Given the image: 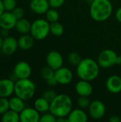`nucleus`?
I'll return each instance as SVG.
<instances>
[{
  "label": "nucleus",
  "mask_w": 121,
  "mask_h": 122,
  "mask_svg": "<svg viewBox=\"0 0 121 122\" xmlns=\"http://www.w3.org/2000/svg\"><path fill=\"white\" fill-rule=\"evenodd\" d=\"M100 66L91 58L83 59L76 66V74L79 79L88 81L95 80L99 75Z\"/></svg>",
  "instance_id": "f257e3e1"
},
{
  "label": "nucleus",
  "mask_w": 121,
  "mask_h": 122,
  "mask_svg": "<svg viewBox=\"0 0 121 122\" xmlns=\"http://www.w3.org/2000/svg\"><path fill=\"white\" fill-rule=\"evenodd\" d=\"M72 109L73 102L71 98L67 94H58L50 102L49 112L53 114L56 118L67 117Z\"/></svg>",
  "instance_id": "f03ea898"
},
{
  "label": "nucleus",
  "mask_w": 121,
  "mask_h": 122,
  "mask_svg": "<svg viewBox=\"0 0 121 122\" xmlns=\"http://www.w3.org/2000/svg\"><path fill=\"white\" fill-rule=\"evenodd\" d=\"M113 6L110 0H94L90 6L91 18L98 22L106 21L112 14Z\"/></svg>",
  "instance_id": "7ed1b4c3"
},
{
  "label": "nucleus",
  "mask_w": 121,
  "mask_h": 122,
  "mask_svg": "<svg viewBox=\"0 0 121 122\" xmlns=\"http://www.w3.org/2000/svg\"><path fill=\"white\" fill-rule=\"evenodd\" d=\"M35 84L28 79H17L14 85V94L24 101L31 99L35 94Z\"/></svg>",
  "instance_id": "20e7f679"
},
{
  "label": "nucleus",
  "mask_w": 121,
  "mask_h": 122,
  "mask_svg": "<svg viewBox=\"0 0 121 122\" xmlns=\"http://www.w3.org/2000/svg\"><path fill=\"white\" fill-rule=\"evenodd\" d=\"M31 35L36 40H43L50 33V24L46 19H38L32 24L30 30Z\"/></svg>",
  "instance_id": "39448f33"
},
{
  "label": "nucleus",
  "mask_w": 121,
  "mask_h": 122,
  "mask_svg": "<svg viewBox=\"0 0 121 122\" xmlns=\"http://www.w3.org/2000/svg\"><path fill=\"white\" fill-rule=\"evenodd\" d=\"M118 55L112 49H105L102 51L98 56V63L102 68H110L117 64Z\"/></svg>",
  "instance_id": "423d86ee"
},
{
  "label": "nucleus",
  "mask_w": 121,
  "mask_h": 122,
  "mask_svg": "<svg viewBox=\"0 0 121 122\" xmlns=\"http://www.w3.org/2000/svg\"><path fill=\"white\" fill-rule=\"evenodd\" d=\"M88 109L90 117L95 120L102 119L105 116L106 111L105 104L100 100H94L91 102Z\"/></svg>",
  "instance_id": "0eeeda50"
},
{
  "label": "nucleus",
  "mask_w": 121,
  "mask_h": 122,
  "mask_svg": "<svg viewBox=\"0 0 121 122\" xmlns=\"http://www.w3.org/2000/svg\"><path fill=\"white\" fill-rule=\"evenodd\" d=\"M54 76L58 84L61 85H67L73 80V72L70 69L65 66H61L55 70Z\"/></svg>",
  "instance_id": "6e6552de"
},
{
  "label": "nucleus",
  "mask_w": 121,
  "mask_h": 122,
  "mask_svg": "<svg viewBox=\"0 0 121 122\" xmlns=\"http://www.w3.org/2000/svg\"><path fill=\"white\" fill-rule=\"evenodd\" d=\"M18 47V40L13 36H8L3 39L1 51L4 54L9 56L14 54Z\"/></svg>",
  "instance_id": "1a4fd4ad"
},
{
  "label": "nucleus",
  "mask_w": 121,
  "mask_h": 122,
  "mask_svg": "<svg viewBox=\"0 0 121 122\" xmlns=\"http://www.w3.org/2000/svg\"><path fill=\"white\" fill-rule=\"evenodd\" d=\"M32 69L31 66L26 61L18 62L14 68V74L16 76L17 79L29 78Z\"/></svg>",
  "instance_id": "9d476101"
},
{
  "label": "nucleus",
  "mask_w": 121,
  "mask_h": 122,
  "mask_svg": "<svg viewBox=\"0 0 121 122\" xmlns=\"http://www.w3.org/2000/svg\"><path fill=\"white\" fill-rule=\"evenodd\" d=\"M20 122H38L40 120V113L35 109L31 107H25L20 113Z\"/></svg>",
  "instance_id": "9b49d317"
},
{
  "label": "nucleus",
  "mask_w": 121,
  "mask_h": 122,
  "mask_svg": "<svg viewBox=\"0 0 121 122\" xmlns=\"http://www.w3.org/2000/svg\"><path fill=\"white\" fill-rule=\"evenodd\" d=\"M47 65L54 71L63 66V59L62 55L57 51H51L46 56Z\"/></svg>",
  "instance_id": "f8f14e48"
},
{
  "label": "nucleus",
  "mask_w": 121,
  "mask_h": 122,
  "mask_svg": "<svg viewBox=\"0 0 121 122\" xmlns=\"http://www.w3.org/2000/svg\"><path fill=\"white\" fill-rule=\"evenodd\" d=\"M17 19L11 11H4L0 16V28L11 30L15 28Z\"/></svg>",
  "instance_id": "ddd939ff"
},
{
  "label": "nucleus",
  "mask_w": 121,
  "mask_h": 122,
  "mask_svg": "<svg viewBox=\"0 0 121 122\" xmlns=\"http://www.w3.org/2000/svg\"><path fill=\"white\" fill-rule=\"evenodd\" d=\"M15 81L11 79H0V97L9 98L14 94Z\"/></svg>",
  "instance_id": "4468645a"
},
{
  "label": "nucleus",
  "mask_w": 121,
  "mask_h": 122,
  "mask_svg": "<svg viewBox=\"0 0 121 122\" xmlns=\"http://www.w3.org/2000/svg\"><path fill=\"white\" fill-rule=\"evenodd\" d=\"M76 92L79 97H90L93 93V86L90 81L81 79L75 86Z\"/></svg>",
  "instance_id": "2eb2a0df"
},
{
  "label": "nucleus",
  "mask_w": 121,
  "mask_h": 122,
  "mask_svg": "<svg viewBox=\"0 0 121 122\" xmlns=\"http://www.w3.org/2000/svg\"><path fill=\"white\" fill-rule=\"evenodd\" d=\"M108 91L112 94H118L121 92V77L118 75L109 76L106 82Z\"/></svg>",
  "instance_id": "dca6fc26"
},
{
  "label": "nucleus",
  "mask_w": 121,
  "mask_h": 122,
  "mask_svg": "<svg viewBox=\"0 0 121 122\" xmlns=\"http://www.w3.org/2000/svg\"><path fill=\"white\" fill-rule=\"evenodd\" d=\"M29 6L31 11L37 14H46L50 7L48 0H31Z\"/></svg>",
  "instance_id": "f3484780"
},
{
  "label": "nucleus",
  "mask_w": 121,
  "mask_h": 122,
  "mask_svg": "<svg viewBox=\"0 0 121 122\" xmlns=\"http://www.w3.org/2000/svg\"><path fill=\"white\" fill-rule=\"evenodd\" d=\"M68 122H86L88 121V115L83 109H74L71 111L67 116Z\"/></svg>",
  "instance_id": "a211bd4d"
},
{
  "label": "nucleus",
  "mask_w": 121,
  "mask_h": 122,
  "mask_svg": "<svg viewBox=\"0 0 121 122\" xmlns=\"http://www.w3.org/2000/svg\"><path fill=\"white\" fill-rule=\"evenodd\" d=\"M34 44V38L31 35L27 34H22L18 39L19 48L22 50H29L31 49Z\"/></svg>",
  "instance_id": "6ab92c4d"
},
{
  "label": "nucleus",
  "mask_w": 121,
  "mask_h": 122,
  "mask_svg": "<svg viewBox=\"0 0 121 122\" xmlns=\"http://www.w3.org/2000/svg\"><path fill=\"white\" fill-rule=\"evenodd\" d=\"M31 26V24L30 23V21L28 19L23 17L21 19H17L15 29L19 33L21 34H26L30 32Z\"/></svg>",
  "instance_id": "aec40b11"
},
{
  "label": "nucleus",
  "mask_w": 121,
  "mask_h": 122,
  "mask_svg": "<svg viewBox=\"0 0 121 122\" xmlns=\"http://www.w3.org/2000/svg\"><path fill=\"white\" fill-rule=\"evenodd\" d=\"M9 109L15 111L18 113H20L25 108L24 100L16 96L10 98L9 99Z\"/></svg>",
  "instance_id": "412c9836"
},
{
  "label": "nucleus",
  "mask_w": 121,
  "mask_h": 122,
  "mask_svg": "<svg viewBox=\"0 0 121 122\" xmlns=\"http://www.w3.org/2000/svg\"><path fill=\"white\" fill-rule=\"evenodd\" d=\"M34 106L39 113H46L49 111L50 102L42 97L35 100Z\"/></svg>",
  "instance_id": "4be33fe9"
},
{
  "label": "nucleus",
  "mask_w": 121,
  "mask_h": 122,
  "mask_svg": "<svg viewBox=\"0 0 121 122\" xmlns=\"http://www.w3.org/2000/svg\"><path fill=\"white\" fill-rule=\"evenodd\" d=\"M1 122H20L19 113L9 109L1 115Z\"/></svg>",
  "instance_id": "5701e85b"
},
{
  "label": "nucleus",
  "mask_w": 121,
  "mask_h": 122,
  "mask_svg": "<svg viewBox=\"0 0 121 122\" xmlns=\"http://www.w3.org/2000/svg\"><path fill=\"white\" fill-rule=\"evenodd\" d=\"M63 26L58 21L50 24V33L56 36H60L63 33Z\"/></svg>",
  "instance_id": "b1692460"
},
{
  "label": "nucleus",
  "mask_w": 121,
  "mask_h": 122,
  "mask_svg": "<svg viewBox=\"0 0 121 122\" xmlns=\"http://www.w3.org/2000/svg\"><path fill=\"white\" fill-rule=\"evenodd\" d=\"M46 19L49 23H53L58 21L59 19V14L56 9H48V10L46 12Z\"/></svg>",
  "instance_id": "393cba45"
},
{
  "label": "nucleus",
  "mask_w": 121,
  "mask_h": 122,
  "mask_svg": "<svg viewBox=\"0 0 121 122\" xmlns=\"http://www.w3.org/2000/svg\"><path fill=\"white\" fill-rule=\"evenodd\" d=\"M54 71H55L53 69H52L51 67L47 66L41 69V76L46 81H47L48 80L51 79L54 76Z\"/></svg>",
  "instance_id": "a878e982"
},
{
  "label": "nucleus",
  "mask_w": 121,
  "mask_h": 122,
  "mask_svg": "<svg viewBox=\"0 0 121 122\" xmlns=\"http://www.w3.org/2000/svg\"><path fill=\"white\" fill-rule=\"evenodd\" d=\"M67 60H68V62L71 65L77 66L78 64L82 60V59H81V56L78 53H76V52H71L67 56Z\"/></svg>",
  "instance_id": "bb28decb"
},
{
  "label": "nucleus",
  "mask_w": 121,
  "mask_h": 122,
  "mask_svg": "<svg viewBox=\"0 0 121 122\" xmlns=\"http://www.w3.org/2000/svg\"><path fill=\"white\" fill-rule=\"evenodd\" d=\"M9 109V100L8 98L0 97V115Z\"/></svg>",
  "instance_id": "cd10ccee"
},
{
  "label": "nucleus",
  "mask_w": 121,
  "mask_h": 122,
  "mask_svg": "<svg viewBox=\"0 0 121 122\" xmlns=\"http://www.w3.org/2000/svg\"><path fill=\"white\" fill-rule=\"evenodd\" d=\"M90 104H91V102L88 99V97H79L77 101V104L78 107L83 109L88 108Z\"/></svg>",
  "instance_id": "c85d7f7f"
},
{
  "label": "nucleus",
  "mask_w": 121,
  "mask_h": 122,
  "mask_svg": "<svg viewBox=\"0 0 121 122\" xmlns=\"http://www.w3.org/2000/svg\"><path fill=\"white\" fill-rule=\"evenodd\" d=\"M2 1L5 11H12L16 7V0H2Z\"/></svg>",
  "instance_id": "c756f323"
},
{
  "label": "nucleus",
  "mask_w": 121,
  "mask_h": 122,
  "mask_svg": "<svg viewBox=\"0 0 121 122\" xmlns=\"http://www.w3.org/2000/svg\"><path fill=\"white\" fill-rule=\"evenodd\" d=\"M39 122H56V117L51 114V112L49 113H44L42 116L40 117Z\"/></svg>",
  "instance_id": "7c9ffc66"
},
{
  "label": "nucleus",
  "mask_w": 121,
  "mask_h": 122,
  "mask_svg": "<svg viewBox=\"0 0 121 122\" xmlns=\"http://www.w3.org/2000/svg\"><path fill=\"white\" fill-rule=\"evenodd\" d=\"M57 94L56 92L53 90H46L43 94V97L45 98L46 100H48L49 102H51L56 96Z\"/></svg>",
  "instance_id": "2f4dec72"
},
{
  "label": "nucleus",
  "mask_w": 121,
  "mask_h": 122,
  "mask_svg": "<svg viewBox=\"0 0 121 122\" xmlns=\"http://www.w3.org/2000/svg\"><path fill=\"white\" fill-rule=\"evenodd\" d=\"M13 13V14L15 16V17L17 19H21L24 17V9L21 8V7H19V6H16L15 7L13 11H11Z\"/></svg>",
  "instance_id": "473e14b6"
},
{
  "label": "nucleus",
  "mask_w": 121,
  "mask_h": 122,
  "mask_svg": "<svg viewBox=\"0 0 121 122\" xmlns=\"http://www.w3.org/2000/svg\"><path fill=\"white\" fill-rule=\"evenodd\" d=\"M65 2V0H48L49 6L51 8L58 9L60 8Z\"/></svg>",
  "instance_id": "72a5a7b5"
},
{
  "label": "nucleus",
  "mask_w": 121,
  "mask_h": 122,
  "mask_svg": "<svg viewBox=\"0 0 121 122\" xmlns=\"http://www.w3.org/2000/svg\"><path fill=\"white\" fill-rule=\"evenodd\" d=\"M108 121L110 122H120L121 121V118H120L118 116H116V115H113V116H111Z\"/></svg>",
  "instance_id": "f704fd0d"
},
{
  "label": "nucleus",
  "mask_w": 121,
  "mask_h": 122,
  "mask_svg": "<svg viewBox=\"0 0 121 122\" xmlns=\"http://www.w3.org/2000/svg\"><path fill=\"white\" fill-rule=\"evenodd\" d=\"M46 83H47L49 86H55V85H56V84H58V82H57L56 79H55V76H53V78H51V79L48 80V81H46Z\"/></svg>",
  "instance_id": "c9c22d12"
},
{
  "label": "nucleus",
  "mask_w": 121,
  "mask_h": 122,
  "mask_svg": "<svg viewBox=\"0 0 121 122\" xmlns=\"http://www.w3.org/2000/svg\"><path fill=\"white\" fill-rule=\"evenodd\" d=\"M9 30L5 29H1V30H0V35L2 37L5 38V37L9 36Z\"/></svg>",
  "instance_id": "e433bc0d"
},
{
  "label": "nucleus",
  "mask_w": 121,
  "mask_h": 122,
  "mask_svg": "<svg viewBox=\"0 0 121 122\" xmlns=\"http://www.w3.org/2000/svg\"><path fill=\"white\" fill-rule=\"evenodd\" d=\"M116 19H117L120 23H121V7L118 8V10L116 11Z\"/></svg>",
  "instance_id": "4c0bfd02"
},
{
  "label": "nucleus",
  "mask_w": 121,
  "mask_h": 122,
  "mask_svg": "<svg viewBox=\"0 0 121 122\" xmlns=\"http://www.w3.org/2000/svg\"><path fill=\"white\" fill-rule=\"evenodd\" d=\"M56 122H68V120L67 119V117H58L56 118Z\"/></svg>",
  "instance_id": "58836bf2"
},
{
  "label": "nucleus",
  "mask_w": 121,
  "mask_h": 122,
  "mask_svg": "<svg viewBox=\"0 0 121 122\" xmlns=\"http://www.w3.org/2000/svg\"><path fill=\"white\" fill-rule=\"evenodd\" d=\"M4 5H3V1L2 0H0V16L4 12Z\"/></svg>",
  "instance_id": "ea45409f"
},
{
  "label": "nucleus",
  "mask_w": 121,
  "mask_h": 122,
  "mask_svg": "<svg viewBox=\"0 0 121 122\" xmlns=\"http://www.w3.org/2000/svg\"><path fill=\"white\" fill-rule=\"evenodd\" d=\"M118 65H121V55L118 56V59H117V64Z\"/></svg>",
  "instance_id": "a19ab883"
},
{
  "label": "nucleus",
  "mask_w": 121,
  "mask_h": 122,
  "mask_svg": "<svg viewBox=\"0 0 121 122\" xmlns=\"http://www.w3.org/2000/svg\"><path fill=\"white\" fill-rule=\"evenodd\" d=\"M2 41H3V37L0 35V50H1V47Z\"/></svg>",
  "instance_id": "79ce46f5"
},
{
  "label": "nucleus",
  "mask_w": 121,
  "mask_h": 122,
  "mask_svg": "<svg viewBox=\"0 0 121 122\" xmlns=\"http://www.w3.org/2000/svg\"><path fill=\"white\" fill-rule=\"evenodd\" d=\"M87 1H94V0H87Z\"/></svg>",
  "instance_id": "37998d69"
}]
</instances>
